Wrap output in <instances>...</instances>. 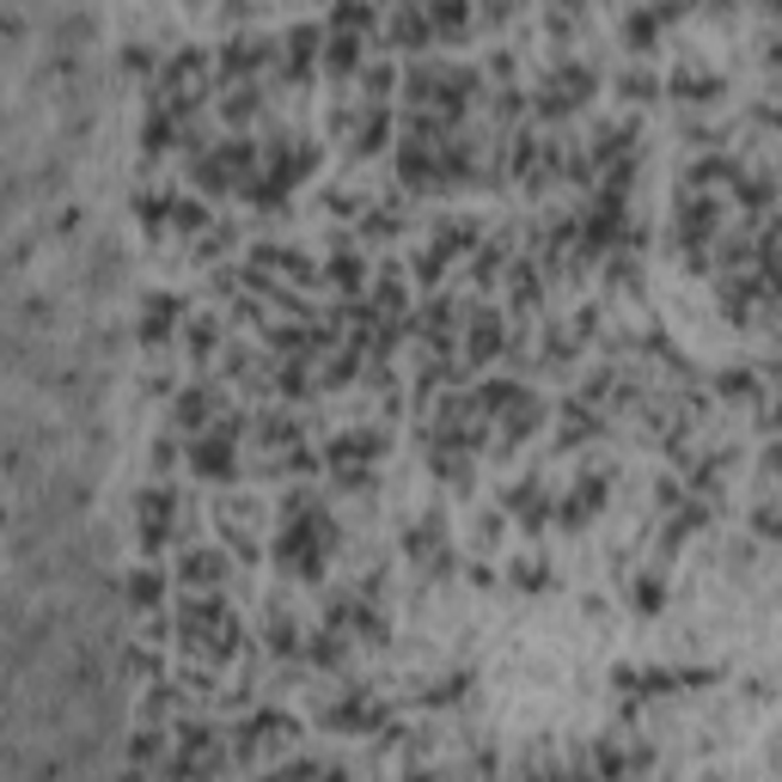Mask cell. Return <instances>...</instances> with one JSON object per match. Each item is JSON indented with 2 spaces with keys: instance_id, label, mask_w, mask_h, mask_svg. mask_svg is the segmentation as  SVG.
<instances>
[{
  "instance_id": "obj_1",
  "label": "cell",
  "mask_w": 782,
  "mask_h": 782,
  "mask_svg": "<svg viewBox=\"0 0 782 782\" xmlns=\"http://www.w3.org/2000/svg\"><path fill=\"white\" fill-rule=\"evenodd\" d=\"M190 464H202V471L226 478V471H233V428H214V435H202L196 447H190Z\"/></svg>"
},
{
  "instance_id": "obj_2",
  "label": "cell",
  "mask_w": 782,
  "mask_h": 782,
  "mask_svg": "<svg viewBox=\"0 0 782 782\" xmlns=\"http://www.w3.org/2000/svg\"><path fill=\"white\" fill-rule=\"evenodd\" d=\"M178 312H184V306H178L172 293H147V312H141V343H147V349H160V336L178 324Z\"/></svg>"
},
{
  "instance_id": "obj_3",
  "label": "cell",
  "mask_w": 782,
  "mask_h": 782,
  "mask_svg": "<svg viewBox=\"0 0 782 782\" xmlns=\"http://www.w3.org/2000/svg\"><path fill=\"white\" fill-rule=\"evenodd\" d=\"M214 404H221V398H214V385H190L184 404H178V422H184V428H202V422L214 416Z\"/></svg>"
},
{
  "instance_id": "obj_4",
  "label": "cell",
  "mask_w": 782,
  "mask_h": 782,
  "mask_svg": "<svg viewBox=\"0 0 782 782\" xmlns=\"http://www.w3.org/2000/svg\"><path fill=\"white\" fill-rule=\"evenodd\" d=\"M178 575H184V581H221V575H226V563L214 557V550H190V557H184V569H178Z\"/></svg>"
},
{
  "instance_id": "obj_5",
  "label": "cell",
  "mask_w": 782,
  "mask_h": 782,
  "mask_svg": "<svg viewBox=\"0 0 782 782\" xmlns=\"http://www.w3.org/2000/svg\"><path fill=\"white\" fill-rule=\"evenodd\" d=\"M214 336H221V324H214V319H202V324H190V331H184V343H190V355H214Z\"/></svg>"
},
{
  "instance_id": "obj_6",
  "label": "cell",
  "mask_w": 782,
  "mask_h": 782,
  "mask_svg": "<svg viewBox=\"0 0 782 782\" xmlns=\"http://www.w3.org/2000/svg\"><path fill=\"white\" fill-rule=\"evenodd\" d=\"M129 587H135V593H129L135 606H160V587H165V581H160V575H153V569H141V575H135Z\"/></svg>"
}]
</instances>
